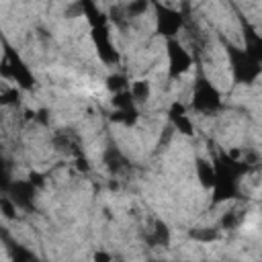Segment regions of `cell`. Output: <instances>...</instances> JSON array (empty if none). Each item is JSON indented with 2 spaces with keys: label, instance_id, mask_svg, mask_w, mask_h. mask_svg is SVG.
Here are the masks:
<instances>
[{
  "label": "cell",
  "instance_id": "1",
  "mask_svg": "<svg viewBox=\"0 0 262 262\" xmlns=\"http://www.w3.org/2000/svg\"><path fill=\"white\" fill-rule=\"evenodd\" d=\"M215 166V182H213V201H229L239 194V180L250 170L244 160H235L225 151H217L213 156Z\"/></svg>",
  "mask_w": 262,
  "mask_h": 262
},
{
  "label": "cell",
  "instance_id": "2",
  "mask_svg": "<svg viewBox=\"0 0 262 262\" xmlns=\"http://www.w3.org/2000/svg\"><path fill=\"white\" fill-rule=\"evenodd\" d=\"M225 51L231 63V74L235 84H252L256 82V78L262 74V63L258 59H254L246 49L235 47L233 43L225 41Z\"/></svg>",
  "mask_w": 262,
  "mask_h": 262
},
{
  "label": "cell",
  "instance_id": "3",
  "mask_svg": "<svg viewBox=\"0 0 262 262\" xmlns=\"http://www.w3.org/2000/svg\"><path fill=\"white\" fill-rule=\"evenodd\" d=\"M190 106H192V111L205 113V115H213V113H217L221 108V94H219V90L203 74H199L194 78Z\"/></svg>",
  "mask_w": 262,
  "mask_h": 262
},
{
  "label": "cell",
  "instance_id": "4",
  "mask_svg": "<svg viewBox=\"0 0 262 262\" xmlns=\"http://www.w3.org/2000/svg\"><path fill=\"white\" fill-rule=\"evenodd\" d=\"M2 43H4V57H2V66H0L2 76L14 80L23 90H31L35 86V76L25 66V61L20 59V55L6 41H2Z\"/></svg>",
  "mask_w": 262,
  "mask_h": 262
},
{
  "label": "cell",
  "instance_id": "5",
  "mask_svg": "<svg viewBox=\"0 0 262 262\" xmlns=\"http://www.w3.org/2000/svg\"><path fill=\"white\" fill-rule=\"evenodd\" d=\"M156 8V31L158 35L166 37V39H174L176 33L184 27V14L170 8V6H164V4H154Z\"/></svg>",
  "mask_w": 262,
  "mask_h": 262
},
{
  "label": "cell",
  "instance_id": "6",
  "mask_svg": "<svg viewBox=\"0 0 262 262\" xmlns=\"http://www.w3.org/2000/svg\"><path fill=\"white\" fill-rule=\"evenodd\" d=\"M166 51H168V76H170V80H176L190 70L192 55L176 39H168Z\"/></svg>",
  "mask_w": 262,
  "mask_h": 262
},
{
  "label": "cell",
  "instance_id": "7",
  "mask_svg": "<svg viewBox=\"0 0 262 262\" xmlns=\"http://www.w3.org/2000/svg\"><path fill=\"white\" fill-rule=\"evenodd\" d=\"M92 43H94V47H96L98 57H100L106 66H117V63H119L121 57H119V53H117V49H115V45H113V41H111V33H108V27H106V25L92 29Z\"/></svg>",
  "mask_w": 262,
  "mask_h": 262
},
{
  "label": "cell",
  "instance_id": "8",
  "mask_svg": "<svg viewBox=\"0 0 262 262\" xmlns=\"http://www.w3.org/2000/svg\"><path fill=\"white\" fill-rule=\"evenodd\" d=\"M35 184L31 180H14L12 184H8L4 188L6 196H10V201L18 207V209H25V211H31L35 205Z\"/></svg>",
  "mask_w": 262,
  "mask_h": 262
},
{
  "label": "cell",
  "instance_id": "9",
  "mask_svg": "<svg viewBox=\"0 0 262 262\" xmlns=\"http://www.w3.org/2000/svg\"><path fill=\"white\" fill-rule=\"evenodd\" d=\"M239 25H242V35H244V43H246V51L258 59L262 63V35L246 20V16H239Z\"/></svg>",
  "mask_w": 262,
  "mask_h": 262
},
{
  "label": "cell",
  "instance_id": "10",
  "mask_svg": "<svg viewBox=\"0 0 262 262\" xmlns=\"http://www.w3.org/2000/svg\"><path fill=\"white\" fill-rule=\"evenodd\" d=\"M104 164H106V170L111 172V174H115V176H119V174H123V172H127L129 168H131V164H129V160L121 154V149L117 147V145H113V143H108V147L104 149Z\"/></svg>",
  "mask_w": 262,
  "mask_h": 262
},
{
  "label": "cell",
  "instance_id": "11",
  "mask_svg": "<svg viewBox=\"0 0 262 262\" xmlns=\"http://www.w3.org/2000/svg\"><path fill=\"white\" fill-rule=\"evenodd\" d=\"M168 119H170V123H172V127H174L176 131H180V133H184V135H192V123H190V119H188V115H186V106H184L182 102H174V104L170 106Z\"/></svg>",
  "mask_w": 262,
  "mask_h": 262
},
{
  "label": "cell",
  "instance_id": "12",
  "mask_svg": "<svg viewBox=\"0 0 262 262\" xmlns=\"http://www.w3.org/2000/svg\"><path fill=\"white\" fill-rule=\"evenodd\" d=\"M147 244L154 246V248H160V246H168L170 244V229H168V225L162 219H158L154 223V229L147 235Z\"/></svg>",
  "mask_w": 262,
  "mask_h": 262
},
{
  "label": "cell",
  "instance_id": "13",
  "mask_svg": "<svg viewBox=\"0 0 262 262\" xmlns=\"http://www.w3.org/2000/svg\"><path fill=\"white\" fill-rule=\"evenodd\" d=\"M4 242L8 244V254H10V260L12 262H41L31 250H27L25 246L16 244V242H8V237L4 235Z\"/></svg>",
  "mask_w": 262,
  "mask_h": 262
},
{
  "label": "cell",
  "instance_id": "14",
  "mask_svg": "<svg viewBox=\"0 0 262 262\" xmlns=\"http://www.w3.org/2000/svg\"><path fill=\"white\" fill-rule=\"evenodd\" d=\"M80 8L84 10V14H86V18H88L90 29H96V27H104V25H106L108 16H106L96 4H92V2H82Z\"/></svg>",
  "mask_w": 262,
  "mask_h": 262
},
{
  "label": "cell",
  "instance_id": "15",
  "mask_svg": "<svg viewBox=\"0 0 262 262\" xmlns=\"http://www.w3.org/2000/svg\"><path fill=\"white\" fill-rule=\"evenodd\" d=\"M196 176H199V180H201V184L205 188H213V182H215V166L209 160L199 158L196 160Z\"/></svg>",
  "mask_w": 262,
  "mask_h": 262
},
{
  "label": "cell",
  "instance_id": "16",
  "mask_svg": "<svg viewBox=\"0 0 262 262\" xmlns=\"http://www.w3.org/2000/svg\"><path fill=\"white\" fill-rule=\"evenodd\" d=\"M129 92H131L135 104H137V102H145V100L149 98V84H147V80H137V82H133V84L129 86Z\"/></svg>",
  "mask_w": 262,
  "mask_h": 262
},
{
  "label": "cell",
  "instance_id": "17",
  "mask_svg": "<svg viewBox=\"0 0 262 262\" xmlns=\"http://www.w3.org/2000/svg\"><path fill=\"white\" fill-rule=\"evenodd\" d=\"M111 102H113L115 111H131V108H135V100H133V96H131L129 90L119 92V94H113V100Z\"/></svg>",
  "mask_w": 262,
  "mask_h": 262
},
{
  "label": "cell",
  "instance_id": "18",
  "mask_svg": "<svg viewBox=\"0 0 262 262\" xmlns=\"http://www.w3.org/2000/svg\"><path fill=\"white\" fill-rule=\"evenodd\" d=\"M106 88L113 92V94H119V92H125L129 90V82L123 74H113L106 78Z\"/></svg>",
  "mask_w": 262,
  "mask_h": 262
},
{
  "label": "cell",
  "instance_id": "19",
  "mask_svg": "<svg viewBox=\"0 0 262 262\" xmlns=\"http://www.w3.org/2000/svg\"><path fill=\"white\" fill-rule=\"evenodd\" d=\"M115 123H123V125H133L137 121V108L131 111H115L111 117Z\"/></svg>",
  "mask_w": 262,
  "mask_h": 262
},
{
  "label": "cell",
  "instance_id": "20",
  "mask_svg": "<svg viewBox=\"0 0 262 262\" xmlns=\"http://www.w3.org/2000/svg\"><path fill=\"white\" fill-rule=\"evenodd\" d=\"M190 237L192 239H199V242H213L219 237L217 229L213 227H205V229H196V231H190Z\"/></svg>",
  "mask_w": 262,
  "mask_h": 262
},
{
  "label": "cell",
  "instance_id": "21",
  "mask_svg": "<svg viewBox=\"0 0 262 262\" xmlns=\"http://www.w3.org/2000/svg\"><path fill=\"white\" fill-rule=\"evenodd\" d=\"M0 209H2V213H4L6 219H16V205L10 201V196L4 194L0 199Z\"/></svg>",
  "mask_w": 262,
  "mask_h": 262
},
{
  "label": "cell",
  "instance_id": "22",
  "mask_svg": "<svg viewBox=\"0 0 262 262\" xmlns=\"http://www.w3.org/2000/svg\"><path fill=\"white\" fill-rule=\"evenodd\" d=\"M237 223H239L237 211H227V213L221 217V227H223V229H235Z\"/></svg>",
  "mask_w": 262,
  "mask_h": 262
},
{
  "label": "cell",
  "instance_id": "23",
  "mask_svg": "<svg viewBox=\"0 0 262 262\" xmlns=\"http://www.w3.org/2000/svg\"><path fill=\"white\" fill-rule=\"evenodd\" d=\"M145 8H147V2H131L127 6V14L129 16H135V14H141Z\"/></svg>",
  "mask_w": 262,
  "mask_h": 262
},
{
  "label": "cell",
  "instance_id": "24",
  "mask_svg": "<svg viewBox=\"0 0 262 262\" xmlns=\"http://www.w3.org/2000/svg\"><path fill=\"white\" fill-rule=\"evenodd\" d=\"M8 102H18L16 90H10V92H6V94L2 96V104H8Z\"/></svg>",
  "mask_w": 262,
  "mask_h": 262
},
{
  "label": "cell",
  "instance_id": "25",
  "mask_svg": "<svg viewBox=\"0 0 262 262\" xmlns=\"http://www.w3.org/2000/svg\"><path fill=\"white\" fill-rule=\"evenodd\" d=\"M94 262H111V256L106 252H96L94 254Z\"/></svg>",
  "mask_w": 262,
  "mask_h": 262
},
{
  "label": "cell",
  "instance_id": "26",
  "mask_svg": "<svg viewBox=\"0 0 262 262\" xmlns=\"http://www.w3.org/2000/svg\"><path fill=\"white\" fill-rule=\"evenodd\" d=\"M151 262H164V260H151Z\"/></svg>",
  "mask_w": 262,
  "mask_h": 262
}]
</instances>
